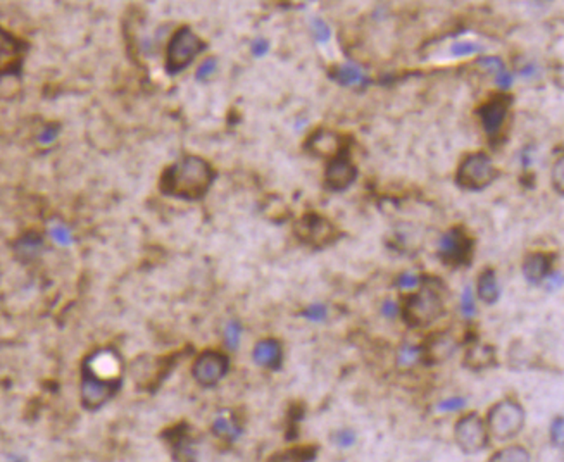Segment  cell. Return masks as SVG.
Instances as JSON below:
<instances>
[{
    "label": "cell",
    "mask_w": 564,
    "mask_h": 462,
    "mask_svg": "<svg viewBox=\"0 0 564 462\" xmlns=\"http://www.w3.org/2000/svg\"><path fill=\"white\" fill-rule=\"evenodd\" d=\"M482 47L473 42H457L452 45V56L464 57V56H473V54L480 52Z\"/></svg>",
    "instance_id": "obj_35"
},
{
    "label": "cell",
    "mask_w": 564,
    "mask_h": 462,
    "mask_svg": "<svg viewBox=\"0 0 564 462\" xmlns=\"http://www.w3.org/2000/svg\"><path fill=\"white\" fill-rule=\"evenodd\" d=\"M216 68H218V62H216V59H207V61H204L202 64L199 66V69H197V75H195L197 80L202 82V80L209 78V76L216 71Z\"/></svg>",
    "instance_id": "obj_39"
},
{
    "label": "cell",
    "mask_w": 564,
    "mask_h": 462,
    "mask_svg": "<svg viewBox=\"0 0 564 462\" xmlns=\"http://www.w3.org/2000/svg\"><path fill=\"white\" fill-rule=\"evenodd\" d=\"M420 283H421V276L411 273V271H404V273L399 274L397 280H395V287H399V288H415V287H420Z\"/></svg>",
    "instance_id": "obj_36"
},
{
    "label": "cell",
    "mask_w": 564,
    "mask_h": 462,
    "mask_svg": "<svg viewBox=\"0 0 564 462\" xmlns=\"http://www.w3.org/2000/svg\"><path fill=\"white\" fill-rule=\"evenodd\" d=\"M478 66L482 69H485L487 73H493V75H499V73H503V71H505V66H504V62L500 61L499 57H496V56H487V57H482L478 61Z\"/></svg>",
    "instance_id": "obj_33"
},
{
    "label": "cell",
    "mask_w": 564,
    "mask_h": 462,
    "mask_svg": "<svg viewBox=\"0 0 564 462\" xmlns=\"http://www.w3.org/2000/svg\"><path fill=\"white\" fill-rule=\"evenodd\" d=\"M476 293H478V299L483 304H487V306H492V304H496L499 300L500 288L496 271L489 267V269L480 273L478 283H476Z\"/></svg>",
    "instance_id": "obj_20"
},
{
    "label": "cell",
    "mask_w": 564,
    "mask_h": 462,
    "mask_svg": "<svg viewBox=\"0 0 564 462\" xmlns=\"http://www.w3.org/2000/svg\"><path fill=\"white\" fill-rule=\"evenodd\" d=\"M512 95L507 91H499V94L492 95L489 100L483 102L476 109V116L482 121L483 131L489 137L490 144H499L500 135L504 133L505 121H507L509 111L512 105Z\"/></svg>",
    "instance_id": "obj_7"
},
{
    "label": "cell",
    "mask_w": 564,
    "mask_h": 462,
    "mask_svg": "<svg viewBox=\"0 0 564 462\" xmlns=\"http://www.w3.org/2000/svg\"><path fill=\"white\" fill-rule=\"evenodd\" d=\"M206 49V43L200 40L199 35L192 31V28L183 27L179 28L171 38L168 45V57H166V69L170 75L181 73L190 62L199 56Z\"/></svg>",
    "instance_id": "obj_5"
},
{
    "label": "cell",
    "mask_w": 564,
    "mask_h": 462,
    "mask_svg": "<svg viewBox=\"0 0 564 462\" xmlns=\"http://www.w3.org/2000/svg\"><path fill=\"white\" fill-rule=\"evenodd\" d=\"M497 170L485 152L468 154L456 171V183L464 190H483L497 179Z\"/></svg>",
    "instance_id": "obj_3"
},
{
    "label": "cell",
    "mask_w": 564,
    "mask_h": 462,
    "mask_svg": "<svg viewBox=\"0 0 564 462\" xmlns=\"http://www.w3.org/2000/svg\"><path fill=\"white\" fill-rule=\"evenodd\" d=\"M399 309L406 325L411 328H424V326L433 325L444 316V299H442L440 287L435 283H423L421 280L420 290L406 297Z\"/></svg>",
    "instance_id": "obj_2"
},
{
    "label": "cell",
    "mask_w": 564,
    "mask_h": 462,
    "mask_svg": "<svg viewBox=\"0 0 564 462\" xmlns=\"http://www.w3.org/2000/svg\"><path fill=\"white\" fill-rule=\"evenodd\" d=\"M552 273L551 254L544 252H533L523 260V276L530 285H538Z\"/></svg>",
    "instance_id": "obj_17"
},
{
    "label": "cell",
    "mask_w": 564,
    "mask_h": 462,
    "mask_svg": "<svg viewBox=\"0 0 564 462\" xmlns=\"http://www.w3.org/2000/svg\"><path fill=\"white\" fill-rule=\"evenodd\" d=\"M552 186H554L556 192H558L559 195H563L564 193V159L563 157H559V159L554 163V166H552Z\"/></svg>",
    "instance_id": "obj_31"
},
{
    "label": "cell",
    "mask_w": 564,
    "mask_h": 462,
    "mask_svg": "<svg viewBox=\"0 0 564 462\" xmlns=\"http://www.w3.org/2000/svg\"><path fill=\"white\" fill-rule=\"evenodd\" d=\"M535 71H537V68H535V64H528V66H526V68L521 69V75H523V76H532Z\"/></svg>",
    "instance_id": "obj_44"
},
{
    "label": "cell",
    "mask_w": 564,
    "mask_h": 462,
    "mask_svg": "<svg viewBox=\"0 0 564 462\" xmlns=\"http://www.w3.org/2000/svg\"><path fill=\"white\" fill-rule=\"evenodd\" d=\"M42 247V240L38 237H27L17 244V248H20V254L23 255H36V252Z\"/></svg>",
    "instance_id": "obj_34"
},
{
    "label": "cell",
    "mask_w": 564,
    "mask_h": 462,
    "mask_svg": "<svg viewBox=\"0 0 564 462\" xmlns=\"http://www.w3.org/2000/svg\"><path fill=\"white\" fill-rule=\"evenodd\" d=\"M306 150L311 156L329 161L339 156V154L349 150V145H346V138L342 135L335 133V131L318 130L307 138Z\"/></svg>",
    "instance_id": "obj_14"
},
{
    "label": "cell",
    "mask_w": 564,
    "mask_h": 462,
    "mask_svg": "<svg viewBox=\"0 0 564 462\" xmlns=\"http://www.w3.org/2000/svg\"><path fill=\"white\" fill-rule=\"evenodd\" d=\"M83 373H89V375L101 378V380H121L118 357L112 352L105 350L90 355L89 361L85 362Z\"/></svg>",
    "instance_id": "obj_15"
},
{
    "label": "cell",
    "mask_w": 564,
    "mask_h": 462,
    "mask_svg": "<svg viewBox=\"0 0 564 462\" xmlns=\"http://www.w3.org/2000/svg\"><path fill=\"white\" fill-rule=\"evenodd\" d=\"M466 397H461V395H456V397H449L445 401H442L438 404L437 409L440 412H457V410H463L466 407Z\"/></svg>",
    "instance_id": "obj_32"
},
{
    "label": "cell",
    "mask_w": 564,
    "mask_h": 462,
    "mask_svg": "<svg viewBox=\"0 0 564 462\" xmlns=\"http://www.w3.org/2000/svg\"><path fill=\"white\" fill-rule=\"evenodd\" d=\"M121 380H101L83 373L82 381V402L87 409H98L104 404H107L116 392L119 390Z\"/></svg>",
    "instance_id": "obj_11"
},
{
    "label": "cell",
    "mask_w": 564,
    "mask_h": 462,
    "mask_svg": "<svg viewBox=\"0 0 564 462\" xmlns=\"http://www.w3.org/2000/svg\"><path fill=\"white\" fill-rule=\"evenodd\" d=\"M487 424H489L490 433L497 440L504 442V440L514 438L525 426V410L519 405V402L504 398L489 410Z\"/></svg>",
    "instance_id": "obj_4"
},
{
    "label": "cell",
    "mask_w": 564,
    "mask_h": 462,
    "mask_svg": "<svg viewBox=\"0 0 564 462\" xmlns=\"http://www.w3.org/2000/svg\"><path fill=\"white\" fill-rule=\"evenodd\" d=\"M357 179V167L356 164L350 159V152L339 154L336 157L328 161L327 173H325V183L329 190L333 192H342V190L349 188L354 181Z\"/></svg>",
    "instance_id": "obj_12"
},
{
    "label": "cell",
    "mask_w": 564,
    "mask_h": 462,
    "mask_svg": "<svg viewBox=\"0 0 564 462\" xmlns=\"http://www.w3.org/2000/svg\"><path fill=\"white\" fill-rule=\"evenodd\" d=\"M50 233H52V238L59 245H69L73 241L71 231H69V228H66V226H62V225L52 226Z\"/></svg>",
    "instance_id": "obj_38"
},
{
    "label": "cell",
    "mask_w": 564,
    "mask_h": 462,
    "mask_svg": "<svg viewBox=\"0 0 564 462\" xmlns=\"http://www.w3.org/2000/svg\"><path fill=\"white\" fill-rule=\"evenodd\" d=\"M318 456V447L304 445L292 447V449L281 450L271 456L267 462H313Z\"/></svg>",
    "instance_id": "obj_22"
},
{
    "label": "cell",
    "mask_w": 564,
    "mask_h": 462,
    "mask_svg": "<svg viewBox=\"0 0 564 462\" xmlns=\"http://www.w3.org/2000/svg\"><path fill=\"white\" fill-rule=\"evenodd\" d=\"M311 28H313V35H314V38L318 40V42L325 43V42H328L329 36H332L329 27L327 23H325L323 20H314L313 27H311Z\"/></svg>",
    "instance_id": "obj_37"
},
{
    "label": "cell",
    "mask_w": 564,
    "mask_h": 462,
    "mask_svg": "<svg viewBox=\"0 0 564 462\" xmlns=\"http://www.w3.org/2000/svg\"><path fill=\"white\" fill-rule=\"evenodd\" d=\"M228 369L230 361L225 354L207 350L200 354L197 361L193 362L192 375L197 383L202 385V387H214L226 376Z\"/></svg>",
    "instance_id": "obj_10"
},
{
    "label": "cell",
    "mask_w": 564,
    "mask_h": 462,
    "mask_svg": "<svg viewBox=\"0 0 564 462\" xmlns=\"http://www.w3.org/2000/svg\"><path fill=\"white\" fill-rule=\"evenodd\" d=\"M421 361V347L411 345V343H404L397 352V364L399 368H409L415 366L416 362Z\"/></svg>",
    "instance_id": "obj_25"
},
{
    "label": "cell",
    "mask_w": 564,
    "mask_h": 462,
    "mask_svg": "<svg viewBox=\"0 0 564 462\" xmlns=\"http://www.w3.org/2000/svg\"><path fill=\"white\" fill-rule=\"evenodd\" d=\"M216 174L207 161L197 156L183 157L161 176V192L181 200H200L211 188Z\"/></svg>",
    "instance_id": "obj_1"
},
{
    "label": "cell",
    "mask_w": 564,
    "mask_h": 462,
    "mask_svg": "<svg viewBox=\"0 0 564 462\" xmlns=\"http://www.w3.org/2000/svg\"><path fill=\"white\" fill-rule=\"evenodd\" d=\"M252 357H254L255 364L262 366V368L278 369L281 366V361H283V350H281L278 340L265 338L255 343Z\"/></svg>",
    "instance_id": "obj_18"
},
{
    "label": "cell",
    "mask_w": 564,
    "mask_h": 462,
    "mask_svg": "<svg viewBox=\"0 0 564 462\" xmlns=\"http://www.w3.org/2000/svg\"><path fill=\"white\" fill-rule=\"evenodd\" d=\"M295 234L300 241L314 248H325L335 244L342 233L325 216L316 212H307L295 223Z\"/></svg>",
    "instance_id": "obj_8"
},
{
    "label": "cell",
    "mask_w": 564,
    "mask_h": 462,
    "mask_svg": "<svg viewBox=\"0 0 564 462\" xmlns=\"http://www.w3.org/2000/svg\"><path fill=\"white\" fill-rule=\"evenodd\" d=\"M475 254V240L463 226H454L438 241V258L449 267L470 266Z\"/></svg>",
    "instance_id": "obj_6"
},
{
    "label": "cell",
    "mask_w": 564,
    "mask_h": 462,
    "mask_svg": "<svg viewBox=\"0 0 564 462\" xmlns=\"http://www.w3.org/2000/svg\"><path fill=\"white\" fill-rule=\"evenodd\" d=\"M212 433L219 436V438L233 442L242 435V426L235 417H232L230 414H219L214 419V423H212Z\"/></svg>",
    "instance_id": "obj_23"
},
{
    "label": "cell",
    "mask_w": 564,
    "mask_h": 462,
    "mask_svg": "<svg viewBox=\"0 0 564 462\" xmlns=\"http://www.w3.org/2000/svg\"><path fill=\"white\" fill-rule=\"evenodd\" d=\"M240 336H242V326L240 322L237 321H232L226 325L225 328V343L226 347L232 348V350H235L238 347V343H240Z\"/></svg>",
    "instance_id": "obj_28"
},
{
    "label": "cell",
    "mask_w": 564,
    "mask_h": 462,
    "mask_svg": "<svg viewBox=\"0 0 564 462\" xmlns=\"http://www.w3.org/2000/svg\"><path fill=\"white\" fill-rule=\"evenodd\" d=\"M489 462H532V457H530V452L526 449L519 445H512L493 454Z\"/></svg>",
    "instance_id": "obj_24"
},
{
    "label": "cell",
    "mask_w": 564,
    "mask_h": 462,
    "mask_svg": "<svg viewBox=\"0 0 564 462\" xmlns=\"http://www.w3.org/2000/svg\"><path fill=\"white\" fill-rule=\"evenodd\" d=\"M302 316L313 322H321L328 318V307L323 304H313L302 311Z\"/></svg>",
    "instance_id": "obj_30"
},
{
    "label": "cell",
    "mask_w": 564,
    "mask_h": 462,
    "mask_svg": "<svg viewBox=\"0 0 564 462\" xmlns=\"http://www.w3.org/2000/svg\"><path fill=\"white\" fill-rule=\"evenodd\" d=\"M251 49H252V54H254L255 57H262V56H266L267 50H269V42L265 38H258L252 42Z\"/></svg>",
    "instance_id": "obj_41"
},
{
    "label": "cell",
    "mask_w": 564,
    "mask_h": 462,
    "mask_svg": "<svg viewBox=\"0 0 564 462\" xmlns=\"http://www.w3.org/2000/svg\"><path fill=\"white\" fill-rule=\"evenodd\" d=\"M332 440H333V443L339 447V449H350L352 445H356L357 436L352 430H349V428H343V430L335 431L332 436Z\"/></svg>",
    "instance_id": "obj_27"
},
{
    "label": "cell",
    "mask_w": 564,
    "mask_h": 462,
    "mask_svg": "<svg viewBox=\"0 0 564 462\" xmlns=\"http://www.w3.org/2000/svg\"><path fill=\"white\" fill-rule=\"evenodd\" d=\"M329 78L335 80L342 87H366L369 82L362 69L354 62H343V64L335 66L329 71Z\"/></svg>",
    "instance_id": "obj_19"
},
{
    "label": "cell",
    "mask_w": 564,
    "mask_h": 462,
    "mask_svg": "<svg viewBox=\"0 0 564 462\" xmlns=\"http://www.w3.org/2000/svg\"><path fill=\"white\" fill-rule=\"evenodd\" d=\"M496 83H497V87L500 88V90H507V88L512 85L511 73H507V71L499 73V75L496 76Z\"/></svg>",
    "instance_id": "obj_42"
},
{
    "label": "cell",
    "mask_w": 564,
    "mask_h": 462,
    "mask_svg": "<svg viewBox=\"0 0 564 462\" xmlns=\"http://www.w3.org/2000/svg\"><path fill=\"white\" fill-rule=\"evenodd\" d=\"M549 435H551V443L558 450H563L564 445V435H563V417L558 416L552 419L551 428H549Z\"/></svg>",
    "instance_id": "obj_29"
},
{
    "label": "cell",
    "mask_w": 564,
    "mask_h": 462,
    "mask_svg": "<svg viewBox=\"0 0 564 462\" xmlns=\"http://www.w3.org/2000/svg\"><path fill=\"white\" fill-rule=\"evenodd\" d=\"M454 438L459 449L466 454H476L489 445V430L478 414L461 417L454 428Z\"/></svg>",
    "instance_id": "obj_9"
},
{
    "label": "cell",
    "mask_w": 564,
    "mask_h": 462,
    "mask_svg": "<svg viewBox=\"0 0 564 462\" xmlns=\"http://www.w3.org/2000/svg\"><path fill=\"white\" fill-rule=\"evenodd\" d=\"M399 313H401V309H399V304L395 302V300L392 299H387L385 302H383L382 306V314L388 319H394L399 316Z\"/></svg>",
    "instance_id": "obj_40"
},
{
    "label": "cell",
    "mask_w": 564,
    "mask_h": 462,
    "mask_svg": "<svg viewBox=\"0 0 564 462\" xmlns=\"http://www.w3.org/2000/svg\"><path fill=\"white\" fill-rule=\"evenodd\" d=\"M56 137H57V131L52 130V128H47L45 133L40 137V142H43V144H49V142H52Z\"/></svg>",
    "instance_id": "obj_43"
},
{
    "label": "cell",
    "mask_w": 564,
    "mask_h": 462,
    "mask_svg": "<svg viewBox=\"0 0 564 462\" xmlns=\"http://www.w3.org/2000/svg\"><path fill=\"white\" fill-rule=\"evenodd\" d=\"M24 52H27V45L0 28V78L9 75H17L23 66Z\"/></svg>",
    "instance_id": "obj_13"
},
{
    "label": "cell",
    "mask_w": 564,
    "mask_h": 462,
    "mask_svg": "<svg viewBox=\"0 0 564 462\" xmlns=\"http://www.w3.org/2000/svg\"><path fill=\"white\" fill-rule=\"evenodd\" d=\"M464 364L471 369L490 368L492 364H496V350H493V347L490 345L476 343V345H473L466 352Z\"/></svg>",
    "instance_id": "obj_21"
},
{
    "label": "cell",
    "mask_w": 564,
    "mask_h": 462,
    "mask_svg": "<svg viewBox=\"0 0 564 462\" xmlns=\"http://www.w3.org/2000/svg\"><path fill=\"white\" fill-rule=\"evenodd\" d=\"M461 311H463L464 318H473L476 314V302L473 297V290H471L470 285H466L461 293Z\"/></svg>",
    "instance_id": "obj_26"
},
{
    "label": "cell",
    "mask_w": 564,
    "mask_h": 462,
    "mask_svg": "<svg viewBox=\"0 0 564 462\" xmlns=\"http://www.w3.org/2000/svg\"><path fill=\"white\" fill-rule=\"evenodd\" d=\"M454 350H456V340L445 333H438V335L430 336V340L421 347V361L426 364H438L449 359Z\"/></svg>",
    "instance_id": "obj_16"
}]
</instances>
